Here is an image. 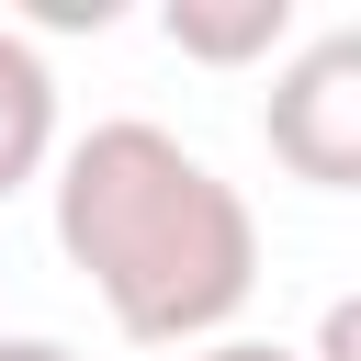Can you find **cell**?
I'll list each match as a JSON object with an SVG mask.
<instances>
[{
  "instance_id": "obj_5",
  "label": "cell",
  "mask_w": 361,
  "mask_h": 361,
  "mask_svg": "<svg viewBox=\"0 0 361 361\" xmlns=\"http://www.w3.org/2000/svg\"><path fill=\"white\" fill-rule=\"evenodd\" d=\"M316 361H361V305H327V327H316Z\"/></svg>"
},
{
  "instance_id": "obj_4",
  "label": "cell",
  "mask_w": 361,
  "mask_h": 361,
  "mask_svg": "<svg viewBox=\"0 0 361 361\" xmlns=\"http://www.w3.org/2000/svg\"><path fill=\"white\" fill-rule=\"evenodd\" d=\"M158 23H169V45L203 56V68H259V56L293 45V0H169Z\"/></svg>"
},
{
  "instance_id": "obj_2",
  "label": "cell",
  "mask_w": 361,
  "mask_h": 361,
  "mask_svg": "<svg viewBox=\"0 0 361 361\" xmlns=\"http://www.w3.org/2000/svg\"><path fill=\"white\" fill-rule=\"evenodd\" d=\"M259 135H271V158H282L293 180L350 192V180H361V34H316V45L271 79Z\"/></svg>"
},
{
  "instance_id": "obj_3",
  "label": "cell",
  "mask_w": 361,
  "mask_h": 361,
  "mask_svg": "<svg viewBox=\"0 0 361 361\" xmlns=\"http://www.w3.org/2000/svg\"><path fill=\"white\" fill-rule=\"evenodd\" d=\"M56 158V68L34 56V34L0 23V203Z\"/></svg>"
},
{
  "instance_id": "obj_1",
  "label": "cell",
  "mask_w": 361,
  "mask_h": 361,
  "mask_svg": "<svg viewBox=\"0 0 361 361\" xmlns=\"http://www.w3.org/2000/svg\"><path fill=\"white\" fill-rule=\"evenodd\" d=\"M56 248L102 293V316L147 350H203L259 293L248 192L147 113H113L56 147Z\"/></svg>"
},
{
  "instance_id": "obj_7",
  "label": "cell",
  "mask_w": 361,
  "mask_h": 361,
  "mask_svg": "<svg viewBox=\"0 0 361 361\" xmlns=\"http://www.w3.org/2000/svg\"><path fill=\"white\" fill-rule=\"evenodd\" d=\"M0 361H79L68 338H0Z\"/></svg>"
},
{
  "instance_id": "obj_6",
  "label": "cell",
  "mask_w": 361,
  "mask_h": 361,
  "mask_svg": "<svg viewBox=\"0 0 361 361\" xmlns=\"http://www.w3.org/2000/svg\"><path fill=\"white\" fill-rule=\"evenodd\" d=\"M180 361H305V350H282V338H203V350H180Z\"/></svg>"
}]
</instances>
